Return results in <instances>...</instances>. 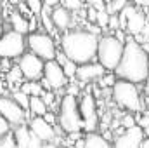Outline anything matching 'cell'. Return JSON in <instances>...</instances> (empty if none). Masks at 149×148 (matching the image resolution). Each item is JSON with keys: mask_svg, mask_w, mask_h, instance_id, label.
I'll return each mask as SVG.
<instances>
[{"mask_svg": "<svg viewBox=\"0 0 149 148\" xmlns=\"http://www.w3.org/2000/svg\"><path fill=\"white\" fill-rule=\"evenodd\" d=\"M5 80L9 85H19L21 87V80H23V73L17 66H12L7 73H5Z\"/></svg>", "mask_w": 149, "mask_h": 148, "instance_id": "21", "label": "cell"}, {"mask_svg": "<svg viewBox=\"0 0 149 148\" xmlns=\"http://www.w3.org/2000/svg\"><path fill=\"white\" fill-rule=\"evenodd\" d=\"M0 115L9 122V125L12 127H19L24 125L28 115L26 111L23 110L10 96H0Z\"/></svg>", "mask_w": 149, "mask_h": 148, "instance_id": "9", "label": "cell"}, {"mask_svg": "<svg viewBox=\"0 0 149 148\" xmlns=\"http://www.w3.org/2000/svg\"><path fill=\"white\" fill-rule=\"evenodd\" d=\"M144 92H146V96L149 98V80H148V84H146V87H144Z\"/></svg>", "mask_w": 149, "mask_h": 148, "instance_id": "39", "label": "cell"}, {"mask_svg": "<svg viewBox=\"0 0 149 148\" xmlns=\"http://www.w3.org/2000/svg\"><path fill=\"white\" fill-rule=\"evenodd\" d=\"M28 129H30V132H31L33 136H37L43 145H45V143H54V140L57 138L54 125L47 124V122L43 120V117H33V118L30 120V124H28Z\"/></svg>", "mask_w": 149, "mask_h": 148, "instance_id": "12", "label": "cell"}, {"mask_svg": "<svg viewBox=\"0 0 149 148\" xmlns=\"http://www.w3.org/2000/svg\"><path fill=\"white\" fill-rule=\"evenodd\" d=\"M26 44L30 47V52L35 54L37 58H40L42 61H54L56 59V42L49 33H42V32H33L30 33L26 38Z\"/></svg>", "mask_w": 149, "mask_h": 148, "instance_id": "6", "label": "cell"}, {"mask_svg": "<svg viewBox=\"0 0 149 148\" xmlns=\"http://www.w3.org/2000/svg\"><path fill=\"white\" fill-rule=\"evenodd\" d=\"M43 120H45L47 124L54 125V122H56V115H54V113H50V111H47V113L43 115Z\"/></svg>", "mask_w": 149, "mask_h": 148, "instance_id": "35", "label": "cell"}, {"mask_svg": "<svg viewBox=\"0 0 149 148\" xmlns=\"http://www.w3.org/2000/svg\"><path fill=\"white\" fill-rule=\"evenodd\" d=\"M26 38L16 32H5L0 38V59H16L24 54Z\"/></svg>", "mask_w": 149, "mask_h": 148, "instance_id": "7", "label": "cell"}, {"mask_svg": "<svg viewBox=\"0 0 149 148\" xmlns=\"http://www.w3.org/2000/svg\"><path fill=\"white\" fill-rule=\"evenodd\" d=\"M43 147V143L38 140L37 136H33L31 134V138H30V143H28V148H42Z\"/></svg>", "mask_w": 149, "mask_h": 148, "instance_id": "34", "label": "cell"}, {"mask_svg": "<svg viewBox=\"0 0 149 148\" xmlns=\"http://www.w3.org/2000/svg\"><path fill=\"white\" fill-rule=\"evenodd\" d=\"M104 73H106V70H104L99 63H95V61L87 63V65H80V66L76 68V77H78L80 84H81V82H87V80L101 78V77H104Z\"/></svg>", "mask_w": 149, "mask_h": 148, "instance_id": "15", "label": "cell"}, {"mask_svg": "<svg viewBox=\"0 0 149 148\" xmlns=\"http://www.w3.org/2000/svg\"><path fill=\"white\" fill-rule=\"evenodd\" d=\"M43 66L45 61L31 52H24L17 61V68L21 70L23 78H26L28 82H40V78L43 77Z\"/></svg>", "mask_w": 149, "mask_h": 148, "instance_id": "8", "label": "cell"}, {"mask_svg": "<svg viewBox=\"0 0 149 148\" xmlns=\"http://www.w3.org/2000/svg\"><path fill=\"white\" fill-rule=\"evenodd\" d=\"M10 132V125H9V122L0 115V138H3V136H7Z\"/></svg>", "mask_w": 149, "mask_h": 148, "instance_id": "29", "label": "cell"}, {"mask_svg": "<svg viewBox=\"0 0 149 148\" xmlns=\"http://www.w3.org/2000/svg\"><path fill=\"white\" fill-rule=\"evenodd\" d=\"M123 54V44L118 42L114 35H102L99 37V44H97V59L99 65L104 70L114 72L116 66L120 65Z\"/></svg>", "mask_w": 149, "mask_h": 148, "instance_id": "4", "label": "cell"}, {"mask_svg": "<svg viewBox=\"0 0 149 148\" xmlns=\"http://www.w3.org/2000/svg\"><path fill=\"white\" fill-rule=\"evenodd\" d=\"M10 26H12V32L19 33L23 37L30 32V23L19 11H12L10 12Z\"/></svg>", "mask_w": 149, "mask_h": 148, "instance_id": "16", "label": "cell"}, {"mask_svg": "<svg viewBox=\"0 0 149 148\" xmlns=\"http://www.w3.org/2000/svg\"><path fill=\"white\" fill-rule=\"evenodd\" d=\"M63 7L66 9V11H78V9H81V2L80 0H64L63 2Z\"/></svg>", "mask_w": 149, "mask_h": 148, "instance_id": "28", "label": "cell"}, {"mask_svg": "<svg viewBox=\"0 0 149 148\" xmlns=\"http://www.w3.org/2000/svg\"><path fill=\"white\" fill-rule=\"evenodd\" d=\"M99 37L87 30H70L61 37V51L74 65H87L97 58Z\"/></svg>", "mask_w": 149, "mask_h": 148, "instance_id": "2", "label": "cell"}, {"mask_svg": "<svg viewBox=\"0 0 149 148\" xmlns=\"http://www.w3.org/2000/svg\"><path fill=\"white\" fill-rule=\"evenodd\" d=\"M57 122H59L61 129L68 134H78L83 129V120H81L80 111H78V99L74 96L66 94L61 99Z\"/></svg>", "mask_w": 149, "mask_h": 148, "instance_id": "3", "label": "cell"}, {"mask_svg": "<svg viewBox=\"0 0 149 148\" xmlns=\"http://www.w3.org/2000/svg\"><path fill=\"white\" fill-rule=\"evenodd\" d=\"M146 21H148V23H149V12H148V16H146Z\"/></svg>", "mask_w": 149, "mask_h": 148, "instance_id": "40", "label": "cell"}, {"mask_svg": "<svg viewBox=\"0 0 149 148\" xmlns=\"http://www.w3.org/2000/svg\"><path fill=\"white\" fill-rule=\"evenodd\" d=\"M142 141H144V131L139 125H135L116 136L113 148H141Z\"/></svg>", "mask_w": 149, "mask_h": 148, "instance_id": "13", "label": "cell"}, {"mask_svg": "<svg viewBox=\"0 0 149 148\" xmlns=\"http://www.w3.org/2000/svg\"><path fill=\"white\" fill-rule=\"evenodd\" d=\"M10 98H12V99H14V101H16V103H17V105H19L24 111L30 108V96H26V94H24V92H21L19 89H14Z\"/></svg>", "mask_w": 149, "mask_h": 148, "instance_id": "22", "label": "cell"}, {"mask_svg": "<svg viewBox=\"0 0 149 148\" xmlns=\"http://www.w3.org/2000/svg\"><path fill=\"white\" fill-rule=\"evenodd\" d=\"M19 91L24 92V94L30 96V98H33V96L40 98V96L43 94V87H42L40 82H24V84H21Z\"/></svg>", "mask_w": 149, "mask_h": 148, "instance_id": "19", "label": "cell"}, {"mask_svg": "<svg viewBox=\"0 0 149 148\" xmlns=\"http://www.w3.org/2000/svg\"><path fill=\"white\" fill-rule=\"evenodd\" d=\"M54 61H56L57 65H61V66H63V65H66L68 58L64 56V52H63V51H57V52H56V59H54Z\"/></svg>", "mask_w": 149, "mask_h": 148, "instance_id": "33", "label": "cell"}, {"mask_svg": "<svg viewBox=\"0 0 149 148\" xmlns=\"http://www.w3.org/2000/svg\"><path fill=\"white\" fill-rule=\"evenodd\" d=\"M102 80H101V85H104V87H108V85H114V82H116V78L113 77V75H104V77H101Z\"/></svg>", "mask_w": 149, "mask_h": 148, "instance_id": "32", "label": "cell"}, {"mask_svg": "<svg viewBox=\"0 0 149 148\" xmlns=\"http://www.w3.org/2000/svg\"><path fill=\"white\" fill-rule=\"evenodd\" d=\"M0 148H17L16 147V140H14L12 132H9L7 136L0 138Z\"/></svg>", "mask_w": 149, "mask_h": 148, "instance_id": "26", "label": "cell"}, {"mask_svg": "<svg viewBox=\"0 0 149 148\" xmlns=\"http://www.w3.org/2000/svg\"><path fill=\"white\" fill-rule=\"evenodd\" d=\"M50 19H52V25L56 30H61V32H68V28L71 26L73 23V14L70 11H66L63 5H57L50 11Z\"/></svg>", "mask_w": 149, "mask_h": 148, "instance_id": "14", "label": "cell"}, {"mask_svg": "<svg viewBox=\"0 0 149 148\" xmlns=\"http://www.w3.org/2000/svg\"><path fill=\"white\" fill-rule=\"evenodd\" d=\"M141 148H149V140H148V138H144V141H142Z\"/></svg>", "mask_w": 149, "mask_h": 148, "instance_id": "37", "label": "cell"}, {"mask_svg": "<svg viewBox=\"0 0 149 148\" xmlns=\"http://www.w3.org/2000/svg\"><path fill=\"white\" fill-rule=\"evenodd\" d=\"M113 98L114 101L130 111H142V98H141V91L135 84L125 82V80H116L113 85Z\"/></svg>", "mask_w": 149, "mask_h": 148, "instance_id": "5", "label": "cell"}, {"mask_svg": "<svg viewBox=\"0 0 149 148\" xmlns=\"http://www.w3.org/2000/svg\"><path fill=\"white\" fill-rule=\"evenodd\" d=\"M42 148H59V147H57L56 143H45V145H43Z\"/></svg>", "mask_w": 149, "mask_h": 148, "instance_id": "36", "label": "cell"}, {"mask_svg": "<svg viewBox=\"0 0 149 148\" xmlns=\"http://www.w3.org/2000/svg\"><path fill=\"white\" fill-rule=\"evenodd\" d=\"M3 33H5V32H3V21H2V18H0V38H2Z\"/></svg>", "mask_w": 149, "mask_h": 148, "instance_id": "38", "label": "cell"}, {"mask_svg": "<svg viewBox=\"0 0 149 148\" xmlns=\"http://www.w3.org/2000/svg\"><path fill=\"white\" fill-rule=\"evenodd\" d=\"M125 5H127V2H125V0H114V2H109V4H106V12H108L109 16L118 14Z\"/></svg>", "mask_w": 149, "mask_h": 148, "instance_id": "23", "label": "cell"}, {"mask_svg": "<svg viewBox=\"0 0 149 148\" xmlns=\"http://www.w3.org/2000/svg\"><path fill=\"white\" fill-rule=\"evenodd\" d=\"M85 141V148H113L109 145V141L102 136V134H97V132H90L83 138Z\"/></svg>", "mask_w": 149, "mask_h": 148, "instance_id": "17", "label": "cell"}, {"mask_svg": "<svg viewBox=\"0 0 149 148\" xmlns=\"http://www.w3.org/2000/svg\"><path fill=\"white\" fill-rule=\"evenodd\" d=\"M76 68H78V65H74L73 61H66V65H63V72H64V75H66V78L70 80V78H73V77H76Z\"/></svg>", "mask_w": 149, "mask_h": 148, "instance_id": "24", "label": "cell"}, {"mask_svg": "<svg viewBox=\"0 0 149 148\" xmlns=\"http://www.w3.org/2000/svg\"><path fill=\"white\" fill-rule=\"evenodd\" d=\"M137 125L144 131V129H148L149 127V113H144L142 117H139L137 118Z\"/></svg>", "mask_w": 149, "mask_h": 148, "instance_id": "31", "label": "cell"}, {"mask_svg": "<svg viewBox=\"0 0 149 148\" xmlns=\"http://www.w3.org/2000/svg\"><path fill=\"white\" fill-rule=\"evenodd\" d=\"M26 7H28V11H30L31 14L40 16V12H42V9H43V4H42L40 0H28V2H26Z\"/></svg>", "mask_w": 149, "mask_h": 148, "instance_id": "25", "label": "cell"}, {"mask_svg": "<svg viewBox=\"0 0 149 148\" xmlns=\"http://www.w3.org/2000/svg\"><path fill=\"white\" fill-rule=\"evenodd\" d=\"M28 110L33 113V117H43V115L49 111V106L43 103L42 98L33 96V98H30V108H28Z\"/></svg>", "mask_w": 149, "mask_h": 148, "instance_id": "20", "label": "cell"}, {"mask_svg": "<svg viewBox=\"0 0 149 148\" xmlns=\"http://www.w3.org/2000/svg\"><path fill=\"white\" fill-rule=\"evenodd\" d=\"M78 111L80 117L83 120V129L90 132H95V125H97V113H95V101L92 94H83L81 99L78 101Z\"/></svg>", "mask_w": 149, "mask_h": 148, "instance_id": "11", "label": "cell"}, {"mask_svg": "<svg viewBox=\"0 0 149 148\" xmlns=\"http://www.w3.org/2000/svg\"><path fill=\"white\" fill-rule=\"evenodd\" d=\"M137 125V122H135V117L132 115V113H128V115H125L123 118H121V127L127 131V129H132V127H135Z\"/></svg>", "mask_w": 149, "mask_h": 148, "instance_id": "27", "label": "cell"}, {"mask_svg": "<svg viewBox=\"0 0 149 148\" xmlns=\"http://www.w3.org/2000/svg\"><path fill=\"white\" fill-rule=\"evenodd\" d=\"M114 75L118 77V80H125L135 85L149 78V56L132 37L127 38L123 45V54L120 65L114 70Z\"/></svg>", "mask_w": 149, "mask_h": 148, "instance_id": "1", "label": "cell"}, {"mask_svg": "<svg viewBox=\"0 0 149 148\" xmlns=\"http://www.w3.org/2000/svg\"><path fill=\"white\" fill-rule=\"evenodd\" d=\"M108 26L111 28V30H120V19H118V14H113L109 16V21H108Z\"/></svg>", "mask_w": 149, "mask_h": 148, "instance_id": "30", "label": "cell"}, {"mask_svg": "<svg viewBox=\"0 0 149 148\" xmlns=\"http://www.w3.org/2000/svg\"><path fill=\"white\" fill-rule=\"evenodd\" d=\"M12 136H14V140H16V147H17V148H28L30 138H31V132H30L28 125H19V127H14Z\"/></svg>", "mask_w": 149, "mask_h": 148, "instance_id": "18", "label": "cell"}, {"mask_svg": "<svg viewBox=\"0 0 149 148\" xmlns=\"http://www.w3.org/2000/svg\"><path fill=\"white\" fill-rule=\"evenodd\" d=\"M68 84V78L63 72V66L57 65L56 61H47L43 66V80H42V87L45 89H52V91H59Z\"/></svg>", "mask_w": 149, "mask_h": 148, "instance_id": "10", "label": "cell"}]
</instances>
